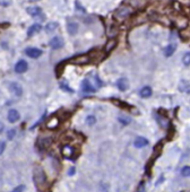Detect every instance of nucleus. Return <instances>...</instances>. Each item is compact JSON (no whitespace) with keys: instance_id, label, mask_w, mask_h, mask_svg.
<instances>
[{"instance_id":"1","label":"nucleus","mask_w":190,"mask_h":192,"mask_svg":"<svg viewBox=\"0 0 190 192\" xmlns=\"http://www.w3.org/2000/svg\"><path fill=\"white\" fill-rule=\"evenodd\" d=\"M33 181L40 191L43 190L45 183H47V176H45V173L41 166H35L33 170Z\"/></svg>"},{"instance_id":"2","label":"nucleus","mask_w":190,"mask_h":192,"mask_svg":"<svg viewBox=\"0 0 190 192\" xmlns=\"http://www.w3.org/2000/svg\"><path fill=\"white\" fill-rule=\"evenodd\" d=\"M131 12H132V8L123 5V6L119 7L116 12H114V17H116L118 21H123L125 18H127L128 16L130 15Z\"/></svg>"},{"instance_id":"3","label":"nucleus","mask_w":190,"mask_h":192,"mask_svg":"<svg viewBox=\"0 0 190 192\" xmlns=\"http://www.w3.org/2000/svg\"><path fill=\"white\" fill-rule=\"evenodd\" d=\"M92 61V58L89 54H82V56H77L74 57L72 59L69 60L70 63H74V65H86Z\"/></svg>"},{"instance_id":"4","label":"nucleus","mask_w":190,"mask_h":192,"mask_svg":"<svg viewBox=\"0 0 190 192\" xmlns=\"http://www.w3.org/2000/svg\"><path fill=\"white\" fill-rule=\"evenodd\" d=\"M65 44L62 37L60 36H54L50 40V47L53 49V50H58V49H61Z\"/></svg>"},{"instance_id":"5","label":"nucleus","mask_w":190,"mask_h":192,"mask_svg":"<svg viewBox=\"0 0 190 192\" xmlns=\"http://www.w3.org/2000/svg\"><path fill=\"white\" fill-rule=\"evenodd\" d=\"M26 12L28 15H31L32 17H43V12H42V9L38 6H31L26 9Z\"/></svg>"},{"instance_id":"6","label":"nucleus","mask_w":190,"mask_h":192,"mask_svg":"<svg viewBox=\"0 0 190 192\" xmlns=\"http://www.w3.org/2000/svg\"><path fill=\"white\" fill-rule=\"evenodd\" d=\"M25 53H26L27 57L33 58V59H36V58L41 57L42 51L40 49H36V47H27L26 50H25Z\"/></svg>"},{"instance_id":"7","label":"nucleus","mask_w":190,"mask_h":192,"mask_svg":"<svg viewBox=\"0 0 190 192\" xmlns=\"http://www.w3.org/2000/svg\"><path fill=\"white\" fill-rule=\"evenodd\" d=\"M9 89H10L12 94H14L15 96H22V94H23V87L18 83H12L9 85Z\"/></svg>"},{"instance_id":"8","label":"nucleus","mask_w":190,"mask_h":192,"mask_svg":"<svg viewBox=\"0 0 190 192\" xmlns=\"http://www.w3.org/2000/svg\"><path fill=\"white\" fill-rule=\"evenodd\" d=\"M28 66H27V62L25 60H19L15 65V71L17 74H23L27 70Z\"/></svg>"},{"instance_id":"9","label":"nucleus","mask_w":190,"mask_h":192,"mask_svg":"<svg viewBox=\"0 0 190 192\" xmlns=\"http://www.w3.org/2000/svg\"><path fill=\"white\" fill-rule=\"evenodd\" d=\"M59 124H60V120L58 116H51L50 120L47 122V128L53 130V129H57V128L59 127Z\"/></svg>"},{"instance_id":"10","label":"nucleus","mask_w":190,"mask_h":192,"mask_svg":"<svg viewBox=\"0 0 190 192\" xmlns=\"http://www.w3.org/2000/svg\"><path fill=\"white\" fill-rule=\"evenodd\" d=\"M74 153H75V149L69 145H65L62 147V149H61V154H62V156L66 157V158H71Z\"/></svg>"},{"instance_id":"11","label":"nucleus","mask_w":190,"mask_h":192,"mask_svg":"<svg viewBox=\"0 0 190 192\" xmlns=\"http://www.w3.org/2000/svg\"><path fill=\"white\" fill-rule=\"evenodd\" d=\"M82 88H83L84 92H86V93H94L95 91H96L94 86L91 84L89 79H84L83 80V83H82Z\"/></svg>"},{"instance_id":"12","label":"nucleus","mask_w":190,"mask_h":192,"mask_svg":"<svg viewBox=\"0 0 190 192\" xmlns=\"http://www.w3.org/2000/svg\"><path fill=\"white\" fill-rule=\"evenodd\" d=\"M19 113H18L17 110H10L8 112V121L12 122V123H15V122H17L18 120H19Z\"/></svg>"},{"instance_id":"13","label":"nucleus","mask_w":190,"mask_h":192,"mask_svg":"<svg viewBox=\"0 0 190 192\" xmlns=\"http://www.w3.org/2000/svg\"><path fill=\"white\" fill-rule=\"evenodd\" d=\"M67 30H68V33L70 35H76L78 33V24L76 22H69L67 24Z\"/></svg>"},{"instance_id":"14","label":"nucleus","mask_w":190,"mask_h":192,"mask_svg":"<svg viewBox=\"0 0 190 192\" xmlns=\"http://www.w3.org/2000/svg\"><path fill=\"white\" fill-rule=\"evenodd\" d=\"M41 30H42V26L40 24H33L32 26L27 30V36H30L31 37V36L35 35V34H38Z\"/></svg>"},{"instance_id":"15","label":"nucleus","mask_w":190,"mask_h":192,"mask_svg":"<svg viewBox=\"0 0 190 192\" xmlns=\"http://www.w3.org/2000/svg\"><path fill=\"white\" fill-rule=\"evenodd\" d=\"M148 145V140L144 137H138L136 138V140L134 141V146L136 148H142V147H146V146Z\"/></svg>"},{"instance_id":"16","label":"nucleus","mask_w":190,"mask_h":192,"mask_svg":"<svg viewBox=\"0 0 190 192\" xmlns=\"http://www.w3.org/2000/svg\"><path fill=\"white\" fill-rule=\"evenodd\" d=\"M117 86H118V88L122 92H125L127 91L128 87H129V83H128V80L126 78H120V79L117 81Z\"/></svg>"},{"instance_id":"17","label":"nucleus","mask_w":190,"mask_h":192,"mask_svg":"<svg viewBox=\"0 0 190 192\" xmlns=\"http://www.w3.org/2000/svg\"><path fill=\"white\" fill-rule=\"evenodd\" d=\"M116 47H117V40H114V38L109 40V41L107 42V44H105V49H104L105 53H110L111 51H112Z\"/></svg>"},{"instance_id":"18","label":"nucleus","mask_w":190,"mask_h":192,"mask_svg":"<svg viewBox=\"0 0 190 192\" xmlns=\"http://www.w3.org/2000/svg\"><path fill=\"white\" fill-rule=\"evenodd\" d=\"M179 89H180V92L182 93H190V84L188 83L187 80H181L180 84H179Z\"/></svg>"},{"instance_id":"19","label":"nucleus","mask_w":190,"mask_h":192,"mask_svg":"<svg viewBox=\"0 0 190 192\" xmlns=\"http://www.w3.org/2000/svg\"><path fill=\"white\" fill-rule=\"evenodd\" d=\"M175 49H177V45H175L174 43L168 45V47L164 49V54H165V57H171L172 56V54L174 53Z\"/></svg>"},{"instance_id":"20","label":"nucleus","mask_w":190,"mask_h":192,"mask_svg":"<svg viewBox=\"0 0 190 192\" xmlns=\"http://www.w3.org/2000/svg\"><path fill=\"white\" fill-rule=\"evenodd\" d=\"M57 28H58V23H57V22H51V23H49L47 26H45V32L52 33V32H54Z\"/></svg>"},{"instance_id":"21","label":"nucleus","mask_w":190,"mask_h":192,"mask_svg":"<svg viewBox=\"0 0 190 192\" xmlns=\"http://www.w3.org/2000/svg\"><path fill=\"white\" fill-rule=\"evenodd\" d=\"M152 88L151 87H144V88H142V91H140V96L144 98H147V97H151V95H152Z\"/></svg>"},{"instance_id":"22","label":"nucleus","mask_w":190,"mask_h":192,"mask_svg":"<svg viewBox=\"0 0 190 192\" xmlns=\"http://www.w3.org/2000/svg\"><path fill=\"white\" fill-rule=\"evenodd\" d=\"M51 144H52V139L51 138H43L41 141H40V147H41L42 149H47Z\"/></svg>"},{"instance_id":"23","label":"nucleus","mask_w":190,"mask_h":192,"mask_svg":"<svg viewBox=\"0 0 190 192\" xmlns=\"http://www.w3.org/2000/svg\"><path fill=\"white\" fill-rule=\"evenodd\" d=\"M59 86L60 88H62L63 91H66V92H69V93H74V91H72V88H71L70 86L67 84V81L66 80H61L59 83Z\"/></svg>"},{"instance_id":"24","label":"nucleus","mask_w":190,"mask_h":192,"mask_svg":"<svg viewBox=\"0 0 190 192\" xmlns=\"http://www.w3.org/2000/svg\"><path fill=\"white\" fill-rule=\"evenodd\" d=\"M181 174L184 177H189L190 176V166H184L183 169L181 170Z\"/></svg>"},{"instance_id":"25","label":"nucleus","mask_w":190,"mask_h":192,"mask_svg":"<svg viewBox=\"0 0 190 192\" xmlns=\"http://www.w3.org/2000/svg\"><path fill=\"white\" fill-rule=\"evenodd\" d=\"M182 62H183V65H186V66L190 65V52H187V53L182 57Z\"/></svg>"},{"instance_id":"26","label":"nucleus","mask_w":190,"mask_h":192,"mask_svg":"<svg viewBox=\"0 0 190 192\" xmlns=\"http://www.w3.org/2000/svg\"><path fill=\"white\" fill-rule=\"evenodd\" d=\"M86 122L88 126H93V124L96 123V119H95V116H93V115H88L86 119Z\"/></svg>"},{"instance_id":"27","label":"nucleus","mask_w":190,"mask_h":192,"mask_svg":"<svg viewBox=\"0 0 190 192\" xmlns=\"http://www.w3.org/2000/svg\"><path fill=\"white\" fill-rule=\"evenodd\" d=\"M118 120H119V122H120V123H122L123 126H127L128 123H130V119L126 118V116H123V118H122V116H119Z\"/></svg>"},{"instance_id":"28","label":"nucleus","mask_w":190,"mask_h":192,"mask_svg":"<svg viewBox=\"0 0 190 192\" xmlns=\"http://www.w3.org/2000/svg\"><path fill=\"white\" fill-rule=\"evenodd\" d=\"M16 135V131L14 130V129H10V130L7 132V137H8L9 140H12V139H14V137H15Z\"/></svg>"},{"instance_id":"29","label":"nucleus","mask_w":190,"mask_h":192,"mask_svg":"<svg viewBox=\"0 0 190 192\" xmlns=\"http://www.w3.org/2000/svg\"><path fill=\"white\" fill-rule=\"evenodd\" d=\"M12 3V0H0V6L7 7Z\"/></svg>"},{"instance_id":"30","label":"nucleus","mask_w":190,"mask_h":192,"mask_svg":"<svg viewBox=\"0 0 190 192\" xmlns=\"http://www.w3.org/2000/svg\"><path fill=\"white\" fill-rule=\"evenodd\" d=\"M24 189H25V186L24 185H18L17 188H15V189L12 190V192H23Z\"/></svg>"},{"instance_id":"31","label":"nucleus","mask_w":190,"mask_h":192,"mask_svg":"<svg viewBox=\"0 0 190 192\" xmlns=\"http://www.w3.org/2000/svg\"><path fill=\"white\" fill-rule=\"evenodd\" d=\"M5 148H6V144H5V141H0V155L3 153Z\"/></svg>"},{"instance_id":"32","label":"nucleus","mask_w":190,"mask_h":192,"mask_svg":"<svg viewBox=\"0 0 190 192\" xmlns=\"http://www.w3.org/2000/svg\"><path fill=\"white\" fill-rule=\"evenodd\" d=\"M74 173H75V169H74V167H71V169H70V172H69L68 174H69V175H72V174H74Z\"/></svg>"},{"instance_id":"33","label":"nucleus","mask_w":190,"mask_h":192,"mask_svg":"<svg viewBox=\"0 0 190 192\" xmlns=\"http://www.w3.org/2000/svg\"><path fill=\"white\" fill-rule=\"evenodd\" d=\"M2 130H3V123L2 122H0V133L2 132Z\"/></svg>"},{"instance_id":"34","label":"nucleus","mask_w":190,"mask_h":192,"mask_svg":"<svg viewBox=\"0 0 190 192\" xmlns=\"http://www.w3.org/2000/svg\"><path fill=\"white\" fill-rule=\"evenodd\" d=\"M31 1H38V0H31Z\"/></svg>"}]
</instances>
